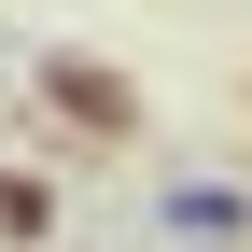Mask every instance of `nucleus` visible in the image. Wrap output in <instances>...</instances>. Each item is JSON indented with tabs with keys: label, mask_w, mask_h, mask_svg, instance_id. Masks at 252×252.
I'll return each instance as SVG.
<instances>
[{
	"label": "nucleus",
	"mask_w": 252,
	"mask_h": 252,
	"mask_svg": "<svg viewBox=\"0 0 252 252\" xmlns=\"http://www.w3.org/2000/svg\"><path fill=\"white\" fill-rule=\"evenodd\" d=\"M168 224H182V238H238V224H252V196H224V182H182V196H168Z\"/></svg>",
	"instance_id": "2"
},
{
	"label": "nucleus",
	"mask_w": 252,
	"mask_h": 252,
	"mask_svg": "<svg viewBox=\"0 0 252 252\" xmlns=\"http://www.w3.org/2000/svg\"><path fill=\"white\" fill-rule=\"evenodd\" d=\"M42 98L84 126V140H126V126H140V98H126V70H98V56H56L42 70Z\"/></svg>",
	"instance_id": "1"
},
{
	"label": "nucleus",
	"mask_w": 252,
	"mask_h": 252,
	"mask_svg": "<svg viewBox=\"0 0 252 252\" xmlns=\"http://www.w3.org/2000/svg\"><path fill=\"white\" fill-rule=\"evenodd\" d=\"M56 224V182L42 168H0V238H42Z\"/></svg>",
	"instance_id": "3"
}]
</instances>
